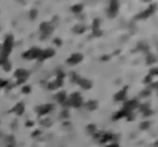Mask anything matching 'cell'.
<instances>
[{
  "label": "cell",
  "mask_w": 158,
  "mask_h": 147,
  "mask_svg": "<svg viewBox=\"0 0 158 147\" xmlns=\"http://www.w3.org/2000/svg\"><path fill=\"white\" fill-rule=\"evenodd\" d=\"M13 47V36H8L3 43L2 47V52H1V55H0V64L2 65L3 63L8 61V55L11 53V50H12Z\"/></svg>",
  "instance_id": "6da1fadb"
},
{
  "label": "cell",
  "mask_w": 158,
  "mask_h": 147,
  "mask_svg": "<svg viewBox=\"0 0 158 147\" xmlns=\"http://www.w3.org/2000/svg\"><path fill=\"white\" fill-rule=\"evenodd\" d=\"M42 51L38 48H33L30 50H28L27 52L23 53V57L24 59H37V57H40Z\"/></svg>",
  "instance_id": "7a4b0ae2"
},
{
  "label": "cell",
  "mask_w": 158,
  "mask_h": 147,
  "mask_svg": "<svg viewBox=\"0 0 158 147\" xmlns=\"http://www.w3.org/2000/svg\"><path fill=\"white\" fill-rule=\"evenodd\" d=\"M63 78H64V74L63 72H59V75H57V80L54 82H51L50 85H48V88L50 89V90H55V89L60 88L61 85H62V82H63Z\"/></svg>",
  "instance_id": "3957f363"
},
{
  "label": "cell",
  "mask_w": 158,
  "mask_h": 147,
  "mask_svg": "<svg viewBox=\"0 0 158 147\" xmlns=\"http://www.w3.org/2000/svg\"><path fill=\"white\" fill-rule=\"evenodd\" d=\"M70 102H68V105H72L74 107H79L81 105V96H80V94L79 93H74L70 98Z\"/></svg>",
  "instance_id": "277c9868"
},
{
  "label": "cell",
  "mask_w": 158,
  "mask_h": 147,
  "mask_svg": "<svg viewBox=\"0 0 158 147\" xmlns=\"http://www.w3.org/2000/svg\"><path fill=\"white\" fill-rule=\"evenodd\" d=\"M40 29H41V31L43 33V37L46 36H49V35L52 33V30H53V27L49 24V23H42L40 25Z\"/></svg>",
  "instance_id": "5b68a950"
},
{
  "label": "cell",
  "mask_w": 158,
  "mask_h": 147,
  "mask_svg": "<svg viewBox=\"0 0 158 147\" xmlns=\"http://www.w3.org/2000/svg\"><path fill=\"white\" fill-rule=\"evenodd\" d=\"M53 105L52 104H47V105H43V106H40L37 108V113L39 114V115H44V114L49 113V112H51V109H53Z\"/></svg>",
  "instance_id": "8992f818"
},
{
  "label": "cell",
  "mask_w": 158,
  "mask_h": 147,
  "mask_svg": "<svg viewBox=\"0 0 158 147\" xmlns=\"http://www.w3.org/2000/svg\"><path fill=\"white\" fill-rule=\"evenodd\" d=\"M154 11H155V6L153 4V6L149 7V8L146 10V11H144V12L141 13L140 15L136 16V19H146V17H149V16L151 15L153 12H154Z\"/></svg>",
  "instance_id": "52a82bcc"
},
{
  "label": "cell",
  "mask_w": 158,
  "mask_h": 147,
  "mask_svg": "<svg viewBox=\"0 0 158 147\" xmlns=\"http://www.w3.org/2000/svg\"><path fill=\"white\" fill-rule=\"evenodd\" d=\"M81 59H82V54L75 53L67 59V63H68V64H77V63H79Z\"/></svg>",
  "instance_id": "ba28073f"
},
{
  "label": "cell",
  "mask_w": 158,
  "mask_h": 147,
  "mask_svg": "<svg viewBox=\"0 0 158 147\" xmlns=\"http://www.w3.org/2000/svg\"><path fill=\"white\" fill-rule=\"evenodd\" d=\"M118 11V2L117 1H112L109 7V17H114Z\"/></svg>",
  "instance_id": "9c48e42d"
},
{
  "label": "cell",
  "mask_w": 158,
  "mask_h": 147,
  "mask_svg": "<svg viewBox=\"0 0 158 147\" xmlns=\"http://www.w3.org/2000/svg\"><path fill=\"white\" fill-rule=\"evenodd\" d=\"M78 82L79 85H80V87H81L82 89H90L92 87V83L91 81H89V80H87V79H78Z\"/></svg>",
  "instance_id": "30bf717a"
},
{
  "label": "cell",
  "mask_w": 158,
  "mask_h": 147,
  "mask_svg": "<svg viewBox=\"0 0 158 147\" xmlns=\"http://www.w3.org/2000/svg\"><path fill=\"white\" fill-rule=\"evenodd\" d=\"M15 77H17L19 79H27L28 77V72H26L25 69H17L15 72Z\"/></svg>",
  "instance_id": "8fae6325"
},
{
  "label": "cell",
  "mask_w": 158,
  "mask_h": 147,
  "mask_svg": "<svg viewBox=\"0 0 158 147\" xmlns=\"http://www.w3.org/2000/svg\"><path fill=\"white\" fill-rule=\"evenodd\" d=\"M52 55H54V51L52 50V49H46V51H42V53H41V55H40V59L42 61V59H47V57H50V56H52Z\"/></svg>",
  "instance_id": "7c38bea8"
},
{
  "label": "cell",
  "mask_w": 158,
  "mask_h": 147,
  "mask_svg": "<svg viewBox=\"0 0 158 147\" xmlns=\"http://www.w3.org/2000/svg\"><path fill=\"white\" fill-rule=\"evenodd\" d=\"M131 113L130 110H128V109H126V108H123V109H121L119 112V113H117L116 115H114V119H119V118H121V117H127L129 114Z\"/></svg>",
  "instance_id": "4fadbf2b"
},
{
  "label": "cell",
  "mask_w": 158,
  "mask_h": 147,
  "mask_svg": "<svg viewBox=\"0 0 158 147\" xmlns=\"http://www.w3.org/2000/svg\"><path fill=\"white\" fill-rule=\"evenodd\" d=\"M138 105H139V104H138V102H136V100H133V101H129V102H127L125 106H126V109H128V110H130V112H131V109L136 108Z\"/></svg>",
  "instance_id": "5bb4252c"
},
{
  "label": "cell",
  "mask_w": 158,
  "mask_h": 147,
  "mask_svg": "<svg viewBox=\"0 0 158 147\" xmlns=\"http://www.w3.org/2000/svg\"><path fill=\"white\" fill-rule=\"evenodd\" d=\"M127 87L123 90H121L120 92H118L116 95H115V100L116 101H122L123 98H125V96H126V93H127Z\"/></svg>",
  "instance_id": "9a60e30c"
},
{
  "label": "cell",
  "mask_w": 158,
  "mask_h": 147,
  "mask_svg": "<svg viewBox=\"0 0 158 147\" xmlns=\"http://www.w3.org/2000/svg\"><path fill=\"white\" fill-rule=\"evenodd\" d=\"M12 112L16 113L17 115H22V114L24 113V105H23L22 103L17 104V105H16V106L12 109Z\"/></svg>",
  "instance_id": "2e32d148"
},
{
  "label": "cell",
  "mask_w": 158,
  "mask_h": 147,
  "mask_svg": "<svg viewBox=\"0 0 158 147\" xmlns=\"http://www.w3.org/2000/svg\"><path fill=\"white\" fill-rule=\"evenodd\" d=\"M87 107L90 110H94L98 107V102H95V101H89L88 103H87Z\"/></svg>",
  "instance_id": "e0dca14e"
},
{
  "label": "cell",
  "mask_w": 158,
  "mask_h": 147,
  "mask_svg": "<svg viewBox=\"0 0 158 147\" xmlns=\"http://www.w3.org/2000/svg\"><path fill=\"white\" fill-rule=\"evenodd\" d=\"M57 100L60 102V103H63L64 101H65V97H66V94H65V92H60V93L57 94Z\"/></svg>",
  "instance_id": "ac0fdd59"
},
{
  "label": "cell",
  "mask_w": 158,
  "mask_h": 147,
  "mask_svg": "<svg viewBox=\"0 0 158 147\" xmlns=\"http://www.w3.org/2000/svg\"><path fill=\"white\" fill-rule=\"evenodd\" d=\"M2 67L6 72H9V70H11V63L9 61H7V62H4L2 64Z\"/></svg>",
  "instance_id": "d6986e66"
},
{
  "label": "cell",
  "mask_w": 158,
  "mask_h": 147,
  "mask_svg": "<svg viewBox=\"0 0 158 147\" xmlns=\"http://www.w3.org/2000/svg\"><path fill=\"white\" fill-rule=\"evenodd\" d=\"M85 29H86V27L83 25H77L76 27L74 28V30L79 34V33H83V31H85Z\"/></svg>",
  "instance_id": "ffe728a7"
},
{
  "label": "cell",
  "mask_w": 158,
  "mask_h": 147,
  "mask_svg": "<svg viewBox=\"0 0 158 147\" xmlns=\"http://www.w3.org/2000/svg\"><path fill=\"white\" fill-rule=\"evenodd\" d=\"M82 10V6L81 4H77V6H75V7H73L72 8V11L73 12H75V13H79L80 11Z\"/></svg>",
  "instance_id": "44dd1931"
},
{
  "label": "cell",
  "mask_w": 158,
  "mask_h": 147,
  "mask_svg": "<svg viewBox=\"0 0 158 147\" xmlns=\"http://www.w3.org/2000/svg\"><path fill=\"white\" fill-rule=\"evenodd\" d=\"M146 62H147V64H153L154 62H156V57L151 54V55L147 56V61H146Z\"/></svg>",
  "instance_id": "7402d4cb"
},
{
  "label": "cell",
  "mask_w": 158,
  "mask_h": 147,
  "mask_svg": "<svg viewBox=\"0 0 158 147\" xmlns=\"http://www.w3.org/2000/svg\"><path fill=\"white\" fill-rule=\"evenodd\" d=\"M51 123H52V121H51L50 119H46V120H42V121H41V125H46V127H50Z\"/></svg>",
  "instance_id": "603a6c76"
},
{
  "label": "cell",
  "mask_w": 158,
  "mask_h": 147,
  "mask_svg": "<svg viewBox=\"0 0 158 147\" xmlns=\"http://www.w3.org/2000/svg\"><path fill=\"white\" fill-rule=\"evenodd\" d=\"M37 14H38V12H37V10H32L30 11V19H35L36 16H37Z\"/></svg>",
  "instance_id": "cb8c5ba5"
},
{
  "label": "cell",
  "mask_w": 158,
  "mask_h": 147,
  "mask_svg": "<svg viewBox=\"0 0 158 147\" xmlns=\"http://www.w3.org/2000/svg\"><path fill=\"white\" fill-rule=\"evenodd\" d=\"M151 125V122H143L142 125H141V129H147Z\"/></svg>",
  "instance_id": "d4e9b609"
},
{
  "label": "cell",
  "mask_w": 158,
  "mask_h": 147,
  "mask_svg": "<svg viewBox=\"0 0 158 147\" xmlns=\"http://www.w3.org/2000/svg\"><path fill=\"white\" fill-rule=\"evenodd\" d=\"M88 131L90 132V133H93V132L95 131V125H88Z\"/></svg>",
  "instance_id": "484cf974"
},
{
  "label": "cell",
  "mask_w": 158,
  "mask_h": 147,
  "mask_svg": "<svg viewBox=\"0 0 158 147\" xmlns=\"http://www.w3.org/2000/svg\"><path fill=\"white\" fill-rule=\"evenodd\" d=\"M22 92H24V93H29V92H30V87H29V85H25V87L23 88Z\"/></svg>",
  "instance_id": "4316f807"
},
{
  "label": "cell",
  "mask_w": 158,
  "mask_h": 147,
  "mask_svg": "<svg viewBox=\"0 0 158 147\" xmlns=\"http://www.w3.org/2000/svg\"><path fill=\"white\" fill-rule=\"evenodd\" d=\"M7 83H8V82H7L6 80H2V79H0V88H2V87H6Z\"/></svg>",
  "instance_id": "83f0119b"
},
{
  "label": "cell",
  "mask_w": 158,
  "mask_h": 147,
  "mask_svg": "<svg viewBox=\"0 0 158 147\" xmlns=\"http://www.w3.org/2000/svg\"><path fill=\"white\" fill-rule=\"evenodd\" d=\"M151 75L152 76H156L157 75V68H154L151 70Z\"/></svg>",
  "instance_id": "f1b7e54d"
},
{
  "label": "cell",
  "mask_w": 158,
  "mask_h": 147,
  "mask_svg": "<svg viewBox=\"0 0 158 147\" xmlns=\"http://www.w3.org/2000/svg\"><path fill=\"white\" fill-rule=\"evenodd\" d=\"M141 95L142 96H147V95H149V91H143V93H141Z\"/></svg>",
  "instance_id": "f546056e"
},
{
  "label": "cell",
  "mask_w": 158,
  "mask_h": 147,
  "mask_svg": "<svg viewBox=\"0 0 158 147\" xmlns=\"http://www.w3.org/2000/svg\"><path fill=\"white\" fill-rule=\"evenodd\" d=\"M62 117H68V113H67V110H64L63 113H62Z\"/></svg>",
  "instance_id": "4dcf8cb0"
},
{
  "label": "cell",
  "mask_w": 158,
  "mask_h": 147,
  "mask_svg": "<svg viewBox=\"0 0 158 147\" xmlns=\"http://www.w3.org/2000/svg\"><path fill=\"white\" fill-rule=\"evenodd\" d=\"M54 42H55V43H57V46H60V44H61V41H60V39H59V38H57V39L54 40Z\"/></svg>",
  "instance_id": "1f68e13d"
},
{
  "label": "cell",
  "mask_w": 158,
  "mask_h": 147,
  "mask_svg": "<svg viewBox=\"0 0 158 147\" xmlns=\"http://www.w3.org/2000/svg\"><path fill=\"white\" fill-rule=\"evenodd\" d=\"M106 147H119V145L115 143V144H111V145H108V146H106Z\"/></svg>",
  "instance_id": "d6a6232c"
},
{
  "label": "cell",
  "mask_w": 158,
  "mask_h": 147,
  "mask_svg": "<svg viewBox=\"0 0 158 147\" xmlns=\"http://www.w3.org/2000/svg\"><path fill=\"white\" fill-rule=\"evenodd\" d=\"M149 81H151V76H147V77H146V79H145V82H149Z\"/></svg>",
  "instance_id": "836d02e7"
},
{
  "label": "cell",
  "mask_w": 158,
  "mask_h": 147,
  "mask_svg": "<svg viewBox=\"0 0 158 147\" xmlns=\"http://www.w3.org/2000/svg\"><path fill=\"white\" fill-rule=\"evenodd\" d=\"M37 134H40V131H36V132H34V133H33V135H34V136H37Z\"/></svg>",
  "instance_id": "e575fe53"
},
{
  "label": "cell",
  "mask_w": 158,
  "mask_h": 147,
  "mask_svg": "<svg viewBox=\"0 0 158 147\" xmlns=\"http://www.w3.org/2000/svg\"><path fill=\"white\" fill-rule=\"evenodd\" d=\"M26 125H27V127H28V125H33V122L32 121L27 122V123H26Z\"/></svg>",
  "instance_id": "d590c367"
}]
</instances>
